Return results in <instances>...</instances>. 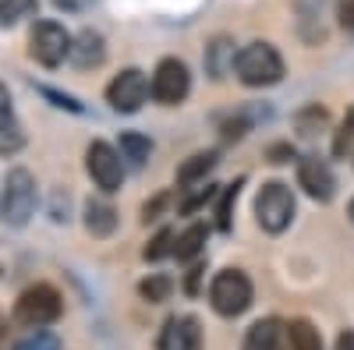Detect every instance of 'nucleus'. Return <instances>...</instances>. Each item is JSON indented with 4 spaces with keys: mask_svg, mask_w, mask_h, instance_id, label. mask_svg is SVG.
Wrapping results in <instances>:
<instances>
[{
    "mask_svg": "<svg viewBox=\"0 0 354 350\" xmlns=\"http://www.w3.org/2000/svg\"><path fill=\"white\" fill-rule=\"evenodd\" d=\"M61 308H64L61 294H57L53 286H46V283H36L15 301V318L21 326H28V329H43V326H50V322L61 318Z\"/></svg>",
    "mask_w": 354,
    "mask_h": 350,
    "instance_id": "20e7f679",
    "label": "nucleus"
},
{
    "mask_svg": "<svg viewBox=\"0 0 354 350\" xmlns=\"http://www.w3.org/2000/svg\"><path fill=\"white\" fill-rule=\"evenodd\" d=\"M213 163H216V153H195L181 170H177V184H185V188H192V184H198L205 173L213 170Z\"/></svg>",
    "mask_w": 354,
    "mask_h": 350,
    "instance_id": "2eb2a0df",
    "label": "nucleus"
},
{
    "mask_svg": "<svg viewBox=\"0 0 354 350\" xmlns=\"http://www.w3.org/2000/svg\"><path fill=\"white\" fill-rule=\"evenodd\" d=\"M138 290H142L145 301H167V298H170V280H167V276H149Z\"/></svg>",
    "mask_w": 354,
    "mask_h": 350,
    "instance_id": "4be33fe9",
    "label": "nucleus"
},
{
    "mask_svg": "<svg viewBox=\"0 0 354 350\" xmlns=\"http://www.w3.org/2000/svg\"><path fill=\"white\" fill-rule=\"evenodd\" d=\"M209 304L223 318H234V315L248 311V304H252V280L241 269L216 273L213 276V286H209Z\"/></svg>",
    "mask_w": 354,
    "mask_h": 350,
    "instance_id": "7ed1b4c3",
    "label": "nucleus"
},
{
    "mask_svg": "<svg viewBox=\"0 0 354 350\" xmlns=\"http://www.w3.org/2000/svg\"><path fill=\"white\" fill-rule=\"evenodd\" d=\"M337 18H340L344 28L354 32V0H340V4H337Z\"/></svg>",
    "mask_w": 354,
    "mask_h": 350,
    "instance_id": "cd10ccee",
    "label": "nucleus"
},
{
    "mask_svg": "<svg viewBox=\"0 0 354 350\" xmlns=\"http://www.w3.org/2000/svg\"><path fill=\"white\" fill-rule=\"evenodd\" d=\"M36 8V0H0V28H15L21 18H32Z\"/></svg>",
    "mask_w": 354,
    "mask_h": 350,
    "instance_id": "a211bd4d",
    "label": "nucleus"
},
{
    "mask_svg": "<svg viewBox=\"0 0 354 350\" xmlns=\"http://www.w3.org/2000/svg\"><path fill=\"white\" fill-rule=\"evenodd\" d=\"M85 170L100 191H117L124 184V156L106 142H93L85 153Z\"/></svg>",
    "mask_w": 354,
    "mask_h": 350,
    "instance_id": "0eeeda50",
    "label": "nucleus"
},
{
    "mask_svg": "<svg viewBox=\"0 0 354 350\" xmlns=\"http://www.w3.org/2000/svg\"><path fill=\"white\" fill-rule=\"evenodd\" d=\"M351 220H354V202H351Z\"/></svg>",
    "mask_w": 354,
    "mask_h": 350,
    "instance_id": "2f4dec72",
    "label": "nucleus"
},
{
    "mask_svg": "<svg viewBox=\"0 0 354 350\" xmlns=\"http://www.w3.org/2000/svg\"><path fill=\"white\" fill-rule=\"evenodd\" d=\"M36 213V181L28 170H11L0 195V220L8 226H25L28 216Z\"/></svg>",
    "mask_w": 354,
    "mask_h": 350,
    "instance_id": "f03ea898",
    "label": "nucleus"
},
{
    "mask_svg": "<svg viewBox=\"0 0 354 350\" xmlns=\"http://www.w3.org/2000/svg\"><path fill=\"white\" fill-rule=\"evenodd\" d=\"M18 350H57V340H53V336H46V333H36L32 340H25Z\"/></svg>",
    "mask_w": 354,
    "mask_h": 350,
    "instance_id": "bb28decb",
    "label": "nucleus"
},
{
    "mask_svg": "<svg viewBox=\"0 0 354 350\" xmlns=\"http://www.w3.org/2000/svg\"><path fill=\"white\" fill-rule=\"evenodd\" d=\"M202 244H205V226L195 223V226H188L181 237L174 241V255L181 258V262H188V258H195V255L202 251Z\"/></svg>",
    "mask_w": 354,
    "mask_h": 350,
    "instance_id": "6ab92c4d",
    "label": "nucleus"
},
{
    "mask_svg": "<svg viewBox=\"0 0 354 350\" xmlns=\"http://www.w3.org/2000/svg\"><path fill=\"white\" fill-rule=\"evenodd\" d=\"M163 202H167V198H156V202H145V209H142V220H145V223H149V220H156V213L163 209Z\"/></svg>",
    "mask_w": 354,
    "mask_h": 350,
    "instance_id": "c85d7f7f",
    "label": "nucleus"
},
{
    "mask_svg": "<svg viewBox=\"0 0 354 350\" xmlns=\"http://www.w3.org/2000/svg\"><path fill=\"white\" fill-rule=\"evenodd\" d=\"M287 333H290V350H322V336L308 318H294Z\"/></svg>",
    "mask_w": 354,
    "mask_h": 350,
    "instance_id": "dca6fc26",
    "label": "nucleus"
},
{
    "mask_svg": "<svg viewBox=\"0 0 354 350\" xmlns=\"http://www.w3.org/2000/svg\"><path fill=\"white\" fill-rule=\"evenodd\" d=\"M15 124V106H11V93H8V85H0V135L11 131Z\"/></svg>",
    "mask_w": 354,
    "mask_h": 350,
    "instance_id": "a878e982",
    "label": "nucleus"
},
{
    "mask_svg": "<svg viewBox=\"0 0 354 350\" xmlns=\"http://www.w3.org/2000/svg\"><path fill=\"white\" fill-rule=\"evenodd\" d=\"M192 89V75L185 68V61H177V57H167L160 61L156 75H153V99L163 103V106H177Z\"/></svg>",
    "mask_w": 354,
    "mask_h": 350,
    "instance_id": "6e6552de",
    "label": "nucleus"
},
{
    "mask_svg": "<svg viewBox=\"0 0 354 350\" xmlns=\"http://www.w3.org/2000/svg\"><path fill=\"white\" fill-rule=\"evenodd\" d=\"M163 255H174V233L170 230H160L156 237H153V244L145 248V258H163Z\"/></svg>",
    "mask_w": 354,
    "mask_h": 350,
    "instance_id": "393cba45",
    "label": "nucleus"
},
{
    "mask_svg": "<svg viewBox=\"0 0 354 350\" xmlns=\"http://www.w3.org/2000/svg\"><path fill=\"white\" fill-rule=\"evenodd\" d=\"M238 188H241V184H230V188H223V195H220V209H216V226H220V230H230V206H234V198H238Z\"/></svg>",
    "mask_w": 354,
    "mask_h": 350,
    "instance_id": "5701e85b",
    "label": "nucleus"
},
{
    "mask_svg": "<svg viewBox=\"0 0 354 350\" xmlns=\"http://www.w3.org/2000/svg\"><path fill=\"white\" fill-rule=\"evenodd\" d=\"M113 226H117V209L110 202H103V198L88 202L85 206V230L93 233V237H110Z\"/></svg>",
    "mask_w": 354,
    "mask_h": 350,
    "instance_id": "4468645a",
    "label": "nucleus"
},
{
    "mask_svg": "<svg viewBox=\"0 0 354 350\" xmlns=\"http://www.w3.org/2000/svg\"><path fill=\"white\" fill-rule=\"evenodd\" d=\"M234 68H238V50H234V39L216 36L209 46H205V71L220 81V78H227Z\"/></svg>",
    "mask_w": 354,
    "mask_h": 350,
    "instance_id": "ddd939ff",
    "label": "nucleus"
},
{
    "mask_svg": "<svg viewBox=\"0 0 354 350\" xmlns=\"http://www.w3.org/2000/svg\"><path fill=\"white\" fill-rule=\"evenodd\" d=\"M245 350H290V333L280 318H259L245 336Z\"/></svg>",
    "mask_w": 354,
    "mask_h": 350,
    "instance_id": "9b49d317",
    "label": "nucleus"
},
{
    "mask_svg": "<svg viewBox=\"0 0 354 350\" xmlns=\"http://www.w3.org/2000/svg\"><path fill=\"white\" fill-rule=\"evenodd\" d=\"M337 350H354V329L340 333V340H337Z\"/></svg>",
    "mask_w": 354,
    "mask_h": 350,
    "instance_id": "c756f323",
    "label": "nucleus"
},
{
    "mask_svg": "<svg viewBox=\"0 0 354 350\" xmlns=\"http://www.w3.org/2000/svg\"><path fill=\"white\" fill-rule=\"evenodd\" d=\"M238 78L248 89H266V85H277L283 78V61L273 43H248L238 50Z\"/></svg>",
    "mask_w": 354,
    "mask_h": 350,
    "instance_id": "f257e3e1",
    "label": "nucleus"
},
{
    "mask_svg": "<svg viewBox=\"0 0 354 350\" xmlns=\"http://www.w3.org/2000/svg\"><path fill=\"white\" fill-rule=\"evenodd\" d=\"M298 184H301L312 198H319V202H330V198H333V191H337L333 170H330L326 163H322V159H315V156L301 159V166H298Z\"/></svg>",
    "mask_w": 354,
    "mask_h": 350,
    "instance_id": "9d476101",
    "label": "nucleus"
},
{
    "mask_svg": "<svg viewBox=\"0 0 354 350\" xmlns=\"http://www.w3.org/2000/svg\"><path fill=\"white\" fill-rule=\"evenodd\" d=\"M28 53L32 61H39L43 68H57L71 57V36L64 25L57 21H36L32 36H28Z\"/></svg>",
    "mask_w": 354,
    "mask_h": 350,
    "instance_id": "423d86ee",
    "label": "nucleus"
},
{
    "mask_svg": "<svg viewBox=\"0 0 354 350\" xmlns=\"http://www.w3.org/2000/svg\"><path fill=\"white\" fill-rule=\"evenodd\" d=\"M255 220L262 230H270V233H280L290 226L294 220V195L283 181H270V184H262L259 198H255Z\"/></svg>",
    "mask_w": 354,
    "mask_h": 350,
    "instance_id": "39448f33",
    "label": "nucleus"
},
{
    "mask_svg": "<svg viewBox=\"0 0 354 350\" xmlns=\"http://www.w3.org/2000/svg\"><path fill=\"white\" fill-rule=\"evenodd\" d=\"M322 124H326V110H322V106H312V110H305L298 117V131L301 135H315Z\"/></svg>",
    "mask_w": 354,
    "mask_h": 350,
    "instance_id": "b1692460",
    "label": "nucleus"
},
{
    "mask_svg": "<svg viewBox=\"0 0 354 350\" xmlns=\"http://www.w3.org/2000/svg\"><path fill=\"white\" fill-rule=\"evenodd\" d=\"M149 78H145L138 68H128V71H121L110 85H106V99H110V106L117 110V113H135L142 103H145V96H149Z\"/></svg>",
    "mask_w": 354,
    "mask_h": 350,
    "instance_id": "1a4fd4ad",
    "label": "nucleus"
},
{
    "mask_svg": "<svg viewBox=\"0 0 354 350\" xmlns=\"http://www.w3.org/2000/svg\"><path fill=\"white\" fill-rule=\"evenodd\" d=\"M103 57H106V43H103L100 32H93V28H85V32H78V36L71 39V57H68V61H71L75 68H82V71L100 68Z\"/></svg>",
    "mask_w": 354,
    "mask_h": 350,
    "instance_id": "f8f14e48",
    "label": "nucleus"
},
{
    "mask_svg": "<svg viewBox=\"0 0 354 350\" xmlns=\"http://www.w3.org/2000/svg\"><path fill=\"white\" fill-rule=\"evenodd\" d=\"M333 153H337V156H351V153H354V106L347 110L344 124H340V131H337V138H333Z\"/></svg>",
    "mask_w": 354,
    "mask_h": 350,
    "instance_id": "412c9836",
    "label": "nucleus"
},
{
    "mask_svg": "<svg viewBox=\"0 0 354 350\" xmlns=\"http://www.w3.org/2000/svg\"><path fill=\"white\" fill-rule=\"evenodd\" d=\"M0 350H8V326H4V315H0Z\"/></svg>",
    "mask_w": 354,
    "mask_h": 350,
    "instance_id": "7c9ffc66",
    "label": "nucleus"
},
{
    "mask_svg": "<svg viewBox=\"0 0 354 350\" xmlns=\"http://www.w3.org/2000/svg\"><path fill=\"white\" fill-rule=\"evenodd\" d=\"M149 149H153V145H149V138H145V135H138V131H124L121 135V156L131 166H142L145 159H149Z\"/></svg>",
    "mask_w": 354,
    "mask_h": 350,
    "instance_id": "f3484780",
    "label": "nucleus"
},
{
    "mask_svg": "<svg viewBox=\"0 0 354 350\" xmlns=\"http://www.w3.org/2000/svg\"><path fill=\"white\" fill-rule=\"evenodd\" d=\"M174 350H202V329H198V318H185L177 326V343Z\"/></svg>",
    "mask_w": 354,
    "mask_h": 350,
    "instance_id": "aec40b11",
    "label": "nucleus"
}]
</instances>
